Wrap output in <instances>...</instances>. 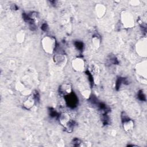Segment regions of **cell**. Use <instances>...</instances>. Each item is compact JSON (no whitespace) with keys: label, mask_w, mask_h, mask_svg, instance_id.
I'll return each instance as SVG.
<instances>
[{"label":"cell","mask_w":147,"mask_h":147,"mask_svg":"<svg viewBox=\"0 0 147 147\" xmlns=\"http://www.w3.org/2000/svg\"><path fill=\"white\" fill-rule=\"evenodd\" d=\"M126 83H127V81L126 78H121V77L118 78L115 83V88L117 89V90H118V89L121 87V84H126Z\"/></svg>","instance_id":"obj_11"},{"label":"cell","mask_w":147,"mask_h":147,"mask_svg":"<svg viewBox=\"0 0 147 147\" xmlns=\"http://www.w3.org/2000/svg\"><path fill=\"white\" fill-rule=\"evenodd\" d=\"M67 105L71 108H75L78 103V99L73 92L70 94L64 96Z\"/></svg>","instance_id":"obj_5"},{"label":"cell","mask_w":147,"mask_h":147,"mask_svg":"<svg viewBox=\"0 0 147 147\" xmlns=\"http://www.w3.org/2000/svg\"><path fill=\"white\" fill-rule=\"evenodd\" d=\"M96 13L99 17H102L105 15L106 12V8L102 4H98L95 7Z\"/></svg>","instance_id":"obj_10"},{"label":"cell","mask_w":147,"mask_h":147,"mask_svg":"<svg viewBox=\"0 0 147 147\" xmlns=\"http://www.w3.org/2000/svg\"><path fill=\"white\" fill-rule=\"evenodd\" d=\"M49 115L52 118L59 117V114L57 113V112L53 108L49 109Z\"/></svg>","instance_id":"obj_16"},{"label":"cell","mask_w":147,"mask_h":147,"mask_svg":"<svg viewBox=\"0 0 147 147\" xmlns=\"http://www.w3.org/2000/svg\"><path fill=\"white\" fill-rule=\"evenodd\" d=\"M59 123L63 126L65 130L68 132H72L75 127V122L71 119L68 114L66 113H61L59 114L58 117Z\"/></svg>","instance_id":"obj_1"},{"label":"cell","mask_w":147,"mask_h":147,"mask_svg":"<svg viewBox=\"0 0 147 147\" xmlns=\"http://www.w3.org/2000/svg\"><path fill=\"white\" fill-rule=\"evenodd\" d=\"M24 37H25V34L24 32H20L18 34L17 39L19 42H22L24 40Z\"/></svg>","instance_id":"obj_18"},{"label":"cell","mask_w":147,"mask_h":147,"mask_svg":"<svg viewBox=\"0 0 147 147\" xmlns=\"http://www.w3.org/2000/svg\"><path fill=\"white\" fill-rule=\"evenodd\" d=\"M92 43L93 47L95 48H98L99 47L100 43V38L98 36H94L92 38Z\"/></svg>","instance_id":"obj_12"},{"label":"cell","mask_w":147,"mask_h":147,"mask_svg":"<svg viewBox=\"0 0 147 147\" xmlns=\"http://www.w3.org/2000/svg\"><path fill=\"white\" fill-rule=\"evenodd\" d=\"M72 66L75 70L81 71L84 68V61L81 57H76L72 60Z\"/></svg>","instance_id":"obj_6"},{"label":"cell","mask_w":147,"mask_h":147,"mask_svg":"<svg viewBox=\"0 0 147 147\" xmlns=\"http://www.w3.org/2000/svg\"><path fill=\"white\" fill-rule=\"evenodd\" d=\"M72 143L73 144L74 146H84L83 145V141L79 139L78 138H75L73 139L72 141Z\"/></svg>","instance_id":"obj_13"},{"label":"cell","mask_w":147,"mask_h":147,"mask_svg":"<svg viewBox=\"0 0 147 147\" xmlns=\"http://www.w3.org/2000/svg\"><path fill=\"white\" fill-rule=\"evenodd\" d=\"M41 45L44 51L48 53H52L56 47V39L52 36H45L41 41Z\"/></svg>","instance_id":"obj_2"},{"label":"cell","mask_w":147,"mask_h":147,"mask_svg":"<svg viewBox=\"0 0 147 147\" xmlns=\"http://www.w3.org/2000/svg\"><path fill=\"white\" fill-rule=\"evenodd\" d=\"M121 20L123 26L126 28H131L134 26V18L131 14L129 12H123L121 15Z\"/></svg>","instance_id":"obj_3"},{"label":"cell","mask_w":147,"mask_h":147,"mask_svg":"<svg viewBox=\"0 0 147 147\" xmlns=\"http://www.w3.org/2000/svg\"><path fill=\"white\" fill-rule=\"evenodd\" d=\"M137 97L138 99L141 101H146V96L142 90H140L137 93Z\"/></svg>","instance_id":"obj_15"},{"label":"cell","mask_w":147,"mask_h":147,"mask_svg":"<svg viewBox=\"0 0 147 147\" xmlns=\"http://www.w3.org/2000/svg\"><path fill=\"white\" fill-rule=\"evenodd\" d=\"M54 60L55 63H56L57 64L59 65H64L66 63L67 58L64 55H56L54 57Z\"/></svg>","instance_id":"obj_9"},{"label":"cell","mask_w":147,"mask_h":147,"mask_svg":"<svg viewBox=\"0 0 147 147\" xmlns=\"http://www.w3.org/2000/svg\"><path fill=\"white\" fill-rule=\"evenodd\" d=\"M41 29L43 30V31H47L48 29V26L47 25V23H44L42 24L41 26Z\"/></svg>","instance_id":"obj_19"},{"label":"cell","mask_w":147,"mask_h":147,"mask_svg":"<svg viewBox=\"0 0 147 147\" xmlns=\"http://www.w3.org/2000/svg\"><path fill=\"white\" fill-rule=\"evenodd\" d=\"M34 103L35 99L33 96H28V98L24 100L22 105L24 108H25L27 110H29L33 106Z\"/></svg>","instance_id":"obj_8"},{"label":"cell","mask_w":147,"mask_h":147,"mask_svg":"<svg viewBox=\"0 0 147 147\" xmlns=\"http://www.w3.org/2000/svg\"><path fill=\"white\" fill-rule=\"evenodd\" d=\"M74 45L75 46V47L79 50L80 51H82V50L83 49V47H84V44L83 42H82L80 41H76L74 42Z\"/></svg>","instance_id":"obj_14"},{"label":"cell","mask_w":147,"mask_h":147,"mask_svg":"<svg viewBox=\"0 0 147 147\" xmlns=\"http://www.w3.org/2000/svg\"><path fill=\"white\" fill-rule=\"evenodd\" d=\"M121 119L122 125L125 131H129L133 128L134 123L133 121L129 118L125 112H122L121 114Z\"/></svg>","instance_id":"obj_4"},{"label":"cell","mask_w":147,"mask_h":147,"mask_svg":"<svg viewBox=\"0 0 147 147\" xmlns=\"http://www.w3.org/2000/svg\"><path fill=\"white\" fill-rule=\"evenodd\" d=\"M109 117L107 115V114H103L102 115V122L104 125H107L109 123Z\"/></svg>","instance_id":"obj_17"},{"label":"cell","mask_w":147,"mask_h":147,"mask_svg":"<svg viewBox=\"0 0 147 147\" xmlns=\"http://www.w3.org/2000/svg\"><path fill=\"white\" fill-rule=\"evenodd\" d=\"M59 91L61 95H63L64 96H65L72 92V87L69 84H67V83L63 84L59 87Z\"/></svg>","instance_id":"obj_7"}]
</instances>
